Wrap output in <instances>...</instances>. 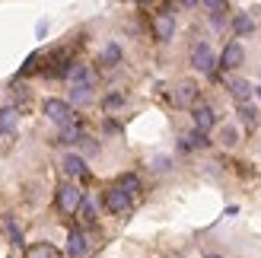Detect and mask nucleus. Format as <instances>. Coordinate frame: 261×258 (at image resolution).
<instances>
[{
	"label": "nucleus",
	"mask_w": 261,
	"mask_h": 258,
	"mask_svg": "<svg viewBox=\"0 0 261 258\" xmlns=\"http://www.w3.org/2000/svg\"><path fill=\"white\" fill-rule=\"evenodd\" d=\"M45 115L55 124H61V127L64 124H73V106H70V102H64V99H48L45 102Z\"/></svg>",
	"instance_id": "f257e3e1"
},
{
	"label": "nucleus",
	"mask_w": 261,
	"mask_h": 258,
	"mask_svg": "<svg viewBox=\"0 0 261 258\" xmlns=\"http://www.w3.org/2000/svg\"><path fill=\"white\" fill-rule=\"evenodd\" d=\"M80 204H83V191L76 188V185H61V191H58V208L64 211V214H76L80 211Z\"/></svg>",
	"instance_id": "f03ea898"
},
{
	"label": "nucleus",
	"mask_w": 261,
	"mask_h": 258,
	"mask_svg": "<svg viewBox=\"0 0 261 258\" xmlns=\"http://www.w3.org/2000/svg\"><path fill=\"white\" fill-rule=\"evenodd\" d=\"M191 67L194 70H201V73H211L214 70V51L207 42H198L191 48Z\"/></svg>",
	"instance_id": "7ed1b4c3"
},
{
	"label": "nucleus",
	"mask_w": 261,
	"mask_h": 258,
	"mask_svg": "<svg viewBox=\"0 0 261 258\" xmlns=\"http://www.w3.org/2000/svg\"><path fill=\"white\" fill-rule=\"evenodd\" d=\"M242 61H245V48L239 42H229L223 48V55H220V67H223V70H236V67H242Z\"/></svg>",
	"instance_id": "20e7f679"
},
{
	"label": "nucleus",
	"mask_w": 261,
	"mask_h": 258,
	"mask_svg": "<svg viewBox=\"0 0 261 258\" xmlns=\"http://www.w3.org/2000/svg\"><path fill=\"white\" fill-rule=\"evenodd\" d=\"M153 35L160 38V42H169V38L175 35V16L172 13H156L153 16Z\"/></svg>",
	"instance_id": "39448f33"
},
{
	"label": "nucleus",
	"mask_w": 261,
	"mask_h": 258,
	"mask_svg": "<svg viewBox=\"0 0 261 258\" xmlns=\"http://www.w3.org/2000/svg\"><path fill=\"white\" fill-rule=\"evenodd\" d=\"M106 208H109L112 214H118V217H124V214L130 211V198L124 195L121 188H109V191H106Z\"/></svg>",
	"instance_id": "423d86ee"
},
{
	"label": "nucleus",
	"mask_w": 261,
	"mask_h": 258,
	"mask_svg": "<svg viewBox=\"0 0 261 258\" xmlns=\"http://www.w3.org/2000/svg\"><path fill=\"white\" fill-rule=\"evenodd\" d=\"M194 131H198V134H207V131H211V127L217 124V118H214V109L211 106H194Z\"/></svg>",
	"instance_id": "0eeeda50"
},
{
	"label": "nucleus",
	"mask_w": 261,
	"mask_h": 258,
	"mask_svg": "<svg viewBox=\"0 0 261 258\" xmlns=\"http://www.w3.org/2000/svg\"><path fill=\"white\" fill-rule=\"evenodd\" d=\"M172 102L175 106H194V102H198V83H191V80L178 83L175 93H172Z\"/></svg>",
	"instance_id": "6e6552de"
},
{
	"label": "nucleus",
	"mask_w": 261,
	"mask_h": 258,
	"mask_svg": "<svg viewBox=\"0 0 261 258\" xmlns=\"http://www.w3.org/2000/svg\"><path fill=\"white\" fill-rule=\"evenodd\" d=\"M61 169L67 178H86V166H83V157H76V153H67V157L61 160Z\"/></svg>",
	"instance_id": "1a4fd4ad"
},
{
	"label": "nucleus",
	"mask_w": 261,
	"mask_h": 258,
	"mask_svg": "<svg viewBox=\"0 0 261 258\" xmlns=\"http://www.w3.org/2000/svg\"><path fill=\"white\" fill-rule=\"evenodd\" d=\"M16 124H19V109L16 106L0 109V134H13V131H16Z\"/></svg>",
	"instance_id": "9d476101"
},
{
	"label": "nucleus",
	"mask_w": 261,
	"mask_h": 258,
	"mask_svg": "<svg viewBox=\"0 0 261 258\" xmlns=\"http://www.w3.org/2000/svg\"><path fill=\"white\" fill-rule=\"evenodd\" d=\"M67 80L73 86H93V70H89L86 64H73L70 73H67Z\"/></svg>",
	"instance_id": "9b49d317"
},
{
	"label": "nucleus",
	"mask_w": 261,
	"mask_h": 258,
	"mask_svg": "<svg viewBox=\"0 0 261 258\" xmlns=\"http://www.w3.org/2000/svg\"><path fill=\"white\" fill-rule=\"evenodd\" d=\"M67 255L70 258H83L86 255V239H83V233H76V229L67 236Z\"/></svg>",
	"instance_id": "f8f14e48"
},
{
	"label": "nucleus",
	"mask_w": 261,
	"mask_h": 258,
	"mask_svg": "<svg viewBox=\"0 0 261 258\" xmlns=\"http://www.w3.org/2000/svg\"><path fill=\"white\" fill-rule=\"evenodd\" d=\"M115 188H121V191H124L127 198H134L137 191H140V178L127 172V175H121V178H118V185H115Z\"/></svg>",
	"instance_id": "ddd939ff"
},
{
	"label": "nucleus",
	"mask_w": 261,
	"mask_h": 258,
	"mask_svg": "<svg viewBox=\"0 0 261 258\" xmlns=\"http://www.w3.org/2000/svg\"><path fill=\"white\" fill-rule=\"evenodd\" d=\"M93 99V86H73L70 89V106H86Z\"/></svg>",
	"instance_id": "4468645a"
},
{
	"label": "nucleus",
	"mask_w": 261,
	"mask_h": 258,
	"mask_svg": "<svg viewBox=\"0 0 261 258\" xmlns=\"http://www.w3.org/2000/svg\"><path fill=\"white\" fill-rule=\"evenodd\" d=\"M76 140H83V131H80V124H64L61 127V144H76Z\"/></svg>",
	"instance_id": "2eb2a0df"
},
{
	"label": "nucleus",
	"mask_w": 261,
	"mask_h": 258,
	"mask_svg": "<svg viewBox=\"0 0 261 258\" xmlns=\"http://www.w3.org/2000/svg\"><path fill=\"white\" fill-rule=\"evenodd\" d=\"M229 93L236 96L239 102H245L252 96V83H245V80H229Z\"/></svg>",
	"instance_id": "dca6fc26"
},
{
	"label": "nucleus",
	"mask_w": 261,
	"mask_h": 258,
	"mask_svg": "<svg viewBox=\"0 0 261 258\" xmlns=\"http://www.w3.org/2000/svg\"><path fill=\"white\" fill-rule=\"evenodd\" d=\"M232 29H236V35H249V32L255 29V22H252L249 13H239V16L232 19Z\"/></svg>",
	"instance_id": "f3484780"
},
{
	"label": "nucleus",
	"mask_w": 261,
	"mask_h": 258,
	"mask_svg": "<svg viewBox=\"0 0 261 258\" xmlns=\"http://www.w3.org/2000/svg\"><path fill=\"white\" fill-rule=\"evenodd\" d=\"M25 258H61V255H58V249H51V246L42 242V246H35V249L25 252Z\"/></svg>",
	"instance_id": "a211bd4d"
},
{
	"label": "nucleus",
	"mask_w": 261,
	"mask_h": 258,
	"mask_svg": "<svg viewBox=\"0 0 261 258\" xmlns=\"http://www.w3.org/2000/svg\"><path fill=\"white\" fill-rule=\"evenodd\" d=\"M239 118L249 124V127H255L258 124V112H255V106H249V102H242L239 106Z\"/></svg>",
	"instance_id": "6ab92c4d"
},
{
	"label": "nucleus",
	"mask_w": 261,
	"mask_h": 258,
	"mask_svg": "<svg viewBox=\"0 0 261 258\" xmlns=\"http://www.w3.org/2000/svg\"><path fill=\"white\" fill-rule=\"evenodd\" d=\"M207 144H211L207 134H198V131L188 134V137H181V147H185V150H191V147H207Z\"/></svg>",
	"instance_id": "aec40b11"
},
{
	"label": "nucleus",
	"mask_w": 261,
	"mask_h": 258,
	"mask_svg": "<svg viewBox=\"0 0 261 258\" xmlns=\"http://www.w3.org/2000/svg\"><path fill=\"white\" fill-rule=\"evenodd\" d=\"M4 229H7V236L13 239V246H22V229H19L16 223H13L10 217H4Z\"/></svg>",
	"instance_id": "412c9836"
},
{
	"label": "nucleus",
	"mask_w": 261,
	"mask_h": 258,
	"mask_svg": "<svg viewBox=\"0 0 261 258\" xmlns=\"http://www.w3.org/2000/svg\"><path fill=\"white\" fill-rule=\"evenodd\" d=\"M76 214H80V220H83V223H93V220H96V204L83 198V204H80V211H76Z\"/></svg>",
	"instance_id": "4be33fe9"
},
{
	"label": "nucleus",
	"mask_w": 261,
	"mask_h": 258,
	"mask_svg": "<svg viewBox=\"0 0 261 258\" xmlns=\"http://www.w3.org/2000/svg\"><path fill=\"white\" fill-rule=\"evenodd\" d=\"M121 61V48L118 45H109L106 51H102V64H109V67H112V64H118Z\"/></svg>",
	"instance_id": "5701e85b"
},
{
	"label": "nucleus",
	"mask_w": 261,
	"mask_h": 258,
	"mask_svg": "<svg viewBox=\"0 0 261 258\" xmlns=\"http://www.w3.org/2000/svg\"><path fill=\"white\" fill-rule=\"evenodd\" d=\"M220 137H223L226 147H232V144H236V127H223V131H220Z\"/></svg>",
	"instance_id": "b1692460"
},
{
	"label": "nucleus",
	"mask_w": 261,
	"mask_h": 258,
	"mask_svg": "<svg viewBox=\"0 0 261 258\" xmlns=\"http://www.w3.org/2000/svg\"><path fill=\"white\" fill-rule=\"evenodd\" d=\"M153 169H156V172H166V169H169V160L156 157V160H153Z\"/></svg>",
	"instance_id": "393cba45"
},
{
	"label": "nucleus",
	"mask_w": 261,
	"mask_h": 258,
	"mask_svg": "<svg viewBox=\"0 0 261 258\" xmlns=\"http://www.w3.org/2000/svg\"><path fill=\"white\" fill-rule=\"evenodd\" d=\"M121 102H124L121 96H109V99H106V109H118V106H121Z\"/></svg>",
	"instance_id": "a878e982"
},
{
	"label": "nucleus",
	"mask_w": 261,
	"mask_h": 258,
	"mask_svg": "<svg viewBox=\"0 0 261 258\" xmlns=\"http://www.w3.org/2000/svg\"><path fill=\"white\" fill-rule=\"evenodd\" d=\"M207 258H220V255H207Z\"/></svg>",
	"instance_id": "bb28decb"
}]
</instances>
